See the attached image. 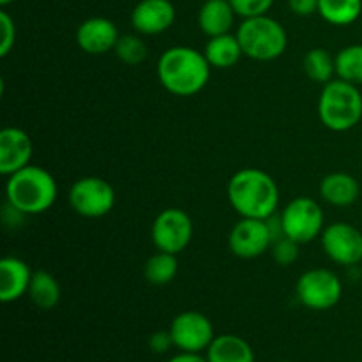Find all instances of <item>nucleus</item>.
Returning <instances> with one entry per match:
<instances>
[{
	"instance_id": "obj_1",
	"label": "nucleus",
	"mask_w": 362,
	"mask_h": 362,
	"mask_svg": "<svg viewBox=\"0 0 362 362\" xmlns=\"http://www.w3.org/2000/svg\"><path fill=\"white\" fill-rule=\"evenodd\" d=\"M226 197L240 218L271 219L279 207L278 184L260 168H243L233 173Z\"/></svg>"
},
{
	"instance_id": "obj_2",
	"label": "nucleus",
	"mask_w": 362,
	"mask_h": 362,
	"mask_svg": "<svg viewBox=\"0 0 362 362\" xmlns=\"http://www.w3.org/2000/svg\"><path fill=\"white\" fill-rule=\"evenodd\" d=\"M211 69L204 52L191 46H172L159 57L158 78L170 94L189 98L204 90L211 80Z\"/></svg>"
},
{
	"instance_id": "obj_3",
	"label": "nucleus",
	"mask_w": 362,
	"mask_h": 362,
	"mask_svg": "<svg viewBox=\"0 0 362 362\" xmlns=\"http://www.w3.org/2000/svg\"><path fill=\"white\" fill-rule=\"evenodd\" d=\"M59 186L48 170L28 165L7 177V204L25 216H37L55 204Z\"/></svg>"
},
{
	"instance_id": "obj_4",
	"label": "nucleus",
	"mask_w": 362,
	"mask_h": 362,
	"mask_svg": "<svg viewBox=\"0 0 362 362\" xmlns=\"http://www.w3.org/2000/svg\"><path fill=\"white\" fill-rule=\"evenodd\" d=\"M318 119L334 133L354 129L362 119V94L359 85L334 78L322 85L318 98Z\"/></svg>"
},
{
	"instance_id": "obj_5",
	"label": "nucleus",
	"mask_w": 362,
	"mask_h": 362,
	"mask_svg": "<svg viewBox=\"0 0 362 362\" xmlns=\"http://www.w3.org/2000/svg\"><path fill=\"white\" fill-rule=\"evenodd\" d=\"M235 35L239 39L244 57L258 60V62H271V60L279 59L288 46L285 27L269 14L243 20Z\"/></svg>"
},
{
	"instance_id": "obj_6",
	"label": "nucleus",
	"mask_w": 362,
	"mask_h": 362,
	"mask_svg": "<svg viewBox=\"0 0 362 362\" xmlns=\"http://www.w3.org/2000/svg\"><path fill=\"white\" fill-rule=\"evenodd\" d=\"M283 235L299 244H308L322 235L325 228L324 209L310 197H297L285 205L279 218Z\"/></svg>"
},
{
	"instance_id": "obj_7",
	"label": "nucleus",
	"mask_w": 362,
	"mask_h": 362,
	"mask_svg": "<svg viewBox=\"0 0 362 362\" xmlns=\"http://www.w3.org/2000/svg\"><path fill=\"white\" fill-rule=\"evenodd\" d=\"M296 296L308 310L327 311L341 300L343 283L331 269H310L297 279Z\"/></svg>"
},
{
	"instance_id": "obj_8",
	"label": "nucleus",
	"mask_w": 362,
	"mask_h": 362,
	"mask_svg": "<svg viewBox=\"0 0 362 362\" xmlns=\"http://www.w3.org/2000/svg\"><path fill=\"white\" fill-rule=\"evenodd\" d=\"M67 200L81 218L98 219L112 212L117 197L108 180L101 177H81L71 186Z\"/></svg>"
},
{
	"instance_id": "obj_9",
	"label": "nucleus",
	"mask_w": 362,
	"mask_h": 362,
	"mask_svg": "<svg viewBox=\"0 0 362 362\" xmlns=\"http://www.w3.org/2000/svg\"><path fill=\"white\" fill-rule=\"evenodd\" d=\"M151 237L158 251L179 255L193 239V221L182 209H165L156 216Z\"/></svg>"
},
{
	"instance_id": "obj_10",
	"label": "nucleus",
	"mask_w": 362,
	"mask_h": 362,
	"mask_svg": "<svg viewBox=\"0 0 362 362\" xmlns=\"http://www.w3.org/2000/svg\"><path fill=\"white\" fill-rule=\"evenodd\" d=\"M272 223L269 219L240 218L228 235V247L237 258L253 260L271 250L274 243Z\"/></svg>"
},
{
	"instance_id": "obj_11",
	"label": "nucleus",
	"mask_w": 362,
	"mask_h": 362,
	"mask_svg": "<svg viewBox=\"0 0 362 362\" xmlns=\"http://www.w3.org/2000/svg\"><path fill=\"white\" fill-rule=\"evenodd\" d=\"M173 346L180 352L202 354L207 352L211 343L214 341V325L200 311H182L177 315L170 324Z\"/></svg>"
},
{
	"instance_id": "obj_12",
	"label": "nucleus",
	"mask_w": 362,
	"mask_h": 362,
	"mask_svg": "<svg viewBox=\"0 0 362 362\" xmlns=\"http://www.w3.org/2000/svg\"><path fill=\"white\" fill-rule=\"evenodd\" d=\"M322 250L329 260L343 267H354L362 262V232L345 221L331 223L320 235Z\"/></svg>"
},
{
	"instance_id": "obj_13",
	"label": "nucleus",
	"mask_w": 362,
	"mask_h": 362,
	"mask_svg": "<svg viewBox=\"0 0 362 362\" xmlns=\"http://www.w3.org/2000/svg\"><path fill=\"white\" fill-rule=\"evenodd\" d=\"M177 16L170 0H140L131 11V25L140 35H158L168 30Z\"/></svg>"
},
{
	"instance_id": "obj_14",
	"label": "nucleus",
	"mask_w": 362,
	"mask_h": 362,
	"mask_svg": "<svg viewBox=\"0 0 362 362\" xmlns=\"http://www.w3.org/2000/svg\"><path fill=\"white\" fill-rule=\"evenodd\" d=\"M34 145L32 138L20 127L7 126L0 131V173L6 177L30 165Z\"/></svg>"
},
{
	"instance_id": "obj_15",
	"label": "nucleus",
	"mask_w": 362,
	"mask_h": 362,
	"mask_svg": "<svg viewBox=\"0 0 362 362\" xmlns=\"http://www.w3.org/2000/svg\"><path fill=\"white\" fill-rule=\"evenodd\" d=\"M120 34L117 25L105 16H92L81 21L76 30V42L88 55H105L115 49Z\"/></svg>"
},
{
	"instance_id": "obj_16",
	"label": "nucleus",
	"mask_w": 362,
	"mask_h": 362,
	"mask_svg": "<svg viewBox=\"0 0 362 362\" xmlns=\"http://www.w3.org/2000/svg\"><path fill=\"white\" fill-rule=\"evenodd\" d=\"M32 274L27 262L18 257H4L0 260V300L7 304L27 296Z\"/></svg>"
},
{
	"instance_id": "obj_17",
	"label": "nucleus",
	"mask_w": 362,
	"mask_h": 362,
	"mask_svg": "<svg viewBox=\"0 0 362 362\" xmlns=\"http://www.w3.org/2000/svg\"><path fill=\"white\" fill-rule=\"evenodd\" d=\"M318 193L322 200L332 207H350L359 200L361 186L350 173L332 172L320 180Z\"/></svg>"
},
{
	"instance_id": "obj_18",
	"label": "nucleus",
	"mask_w": 362,
	"mask_h": 362,
	"mask_svg": "<svg viewBox=\"0 0 362 362\" xmlns=\"http://www.w3.org/2000/svg\"><path fill=\"white\" fill-rule=\"evenodd\" d=\"M235 11H233L230 0H205L198 9V27L207 37L228 34L235 21Z\"/></svg>"
},
{
	"instance_id": "obj_19",
	"label": "nucleus",
	"mask_w": 362,
	"mask_h": 362,
	"mask_svg": "<svg viewBox=\"0 0 362 362\" xmlns=\"http://www.w3.org/2000/svg\"><path fill=\"white\" fill-rule=\"evenodd\" d=\"M205 357L209 362H257L250 343L237 334L216 336Z\"/></svg>"
},
{
	"instance_id": "obj_20",
	"label": "nucleus",
	"mask_w": 362,
	"mask_h": 362,
	"mask_svg": "<svg viewBox=\"0 0 362 362\" xmlns=\"http://www.w3.org/2000/svg\"><path fill=\"white\" fill-rule=\"evenodd\" d=\"M204 55L209 60V64H211V67H216V69H228V67H233L239 62L244 53L237 35L228 32V34L209 37L204 49Z\"/></svg>"
},
{
	"instance_id": "obj_21",
	"label": "nucleus",
	"mask_w": 362,
	"mask_h": 362,
	"mask_svg": "<svg viewBox=\"0 0 362 362\" xmlns=\"http://www.w3.org/2000/svg\"><path fill=\"white\" fill-rule=\"evenodd\" d=\"M28 297L39 310H53L60 300V285L55 276L48 271H35L28 286Z\"/></svg>"
},
{
	"instance_id": "obj_22",
	"label": "nucleus",
	"mask_w": 362,
	"mask_h": 362,
	"mask_svg": "<svg viewBox=\"0 0 362 362\" xmlns=\"http://www.w3.org/2000/svg\"><path fill=\"white\" fill-rule=\"evenodd\" d=\"M318 14L334 27H349L362 14V0H318Z\"/></svg>"
},
{
	"instance_id": "obj_23",
	"label": "nucleus",
	"mask_w": 362,
	"mask_h": 362,
	"mask_svg": "<svg viewBox=\"0 0 362 362\" xmlns=\"http://www.w3.org/2000/svg\"><path fill=\"white\" fill-rule=\"evenodd\" d=\"M303 69L311 81L325 85L334 80L336 59L325 48H311L304 55Z\"/></svg>"
},
{
	"instance_id": "obj_24",
	"label": "nucleus",
	"mask_w": 362,
	"mask_h": 362,
	"mask_svg": "<svg viewBox=\"0 0 362 362\" xmlns=\"http://www.w3.org/2000/svg\"><path fill=\"white\" fill-rule=\"evenodd\" d=\"M177 272H179V262H177V255L165 253V251H158L144 265V276L151 285L154 286H165L175 279Z\"/></svg>"
},
{
	"instance_id": "obj_25",
	"label": "nucleus",
	"mask_w": 362,
	"mask_h": 362,
	"mask_svg": "<svg viewBox=\"0 0 362 362\" xmlns=\"http://www.w3.org/2000/svg\"><path fill=\"white\" fill-rule=\"evenodd\" d=\"M336 59V78L362 85V45H350L339 49Z\"/></svg>"
},
{
	"instance_id": "obj_26",
	"label": "nucleus",
	"mask_w": 362,
	"mask_h": 362,
	"mask_svg": "<svg viewBox=\"0 0 362 362\" xmlns=\"http://www.w3.org/2000/svg\"><path fill=\"white\" fill-rule=\"evenodd\" d=\"M113 52L119 57L120 62L127 64V66H138V64L144 62L148 55V48L140 34L120 35Z\"/></svg>"
},
{
	"instance_id": "obj_27",
	"label": "nucleus",
	"mask_w": 362,
	"mask_h": 362,
	"mask_svg": "<svg viewBox=\"0 0 362 362\" xmlns=\"http://www.w3.org/2000/svg\"><path fill=\"white\" fill-rule=\"evenodd\" d=\"M299 246L300 244L292 240L290 237L281 235L279 239H274V243H272V258H274L276 264L281 265V267H290V265L299 258Z\"/></svg>"
},
{
	"instance_id": "obj_28",
	"label": "nucleus",
	"mask_w": 362,
	"mask_h": 362,
	"mask_svg": "<svg viewBox=\"0 0 362 362\" xmlns=\"http://www.w3.org/2000/svg\"><path fill=\"white\" fill-rule=\"evenodd\" d=\"M230 4H232L237 16L246 20V18L269 14L271 7L274 6V0H230Z\"/></svg>"
},
{
	"instance_id": "obj_29",
	"label": "nucleus",
	"mask_w": 362,
	"mask_h": 362,
	"mask_svg": "<svg viewBox=\"0 0 362 362\" xmlns=\"http://www.w3.org/2000/svg\"><path fill=\"white\" fill-rule=\"evenodd\" d=\"M0 30H2V39H0V57H7L16 42V25L11 14L6 9L0 11Z\"/></svg>"
},
{
	"instance_id": "obj_30",
	"label": "nucleus",
	"mask_w": 362,
	"mask_h": 362,
	"mask_svg": "<svg viewBox=\"0 0 362 362\" xmlns=\"http://www.w3.org/2000/svg\"><path fill=\"white\" fill-rule=\"evenodd\" d=\"M173 346V339L170 331H158L148 338V349L152 354H166Z\"/></svg>"
},
{
	"instance_id": "obj_31",
	"label": "nucleus",
	"mask_w": 362,
	"mask_h": 362,
	"mask_svg": "<svg viewBox=\"0 0 362 362\" xmlns=\"http://www.w3.org/2000/svg\"><path fill=\"white\" fill-rule=\"evenodd\" d=\"M288 7L297 16H311L318 13V0H288Z\"/></svg>"
},
{
	"instance_id": "obj_32",
	"label": "nucleus",
	"mask_w": 362,
	"mask_h": 362,
	"mask_svg": "<svg viewBox=\"0 0 362 362\" xmlns=\"http://www.w3.org/2000/svg\"><path fill=\"white\" fill-rule=\"evenodd\" d=\"M168 362H209L207 357L200 356V354H191V352H180L173 356Z\"/></svg>"
},
{
	"instance_id": "obj_33",
	"label": "nucleus",
	"mask_w": 362,
	"mask_h": 362,
	"mask_svg": "<svg viewBox=\"0 0 362 362\" xmlns=\"http://www.w3.org/2000/svg\"><path fill=\"white\" fill-rule=\"evenodd\" d=\"M13 2H16V0H0V6L7 7V6H9V4H13Z\"/></svg>"
},
{
	"instance_id": "obj_34",
	"label": "nucleus",
	"mask_w": 362,
	"mask_h": 362,
	"mask_svg": "<svg viewBox=\"0 0 362 362\" xmlns=\"http://www.w3.org/2000/svg\"><path fill=\"white\" fill-rule=\"evenodd\" d=\"M279 362H290V361H279Z\"/></svg>"
}]
</instances>
